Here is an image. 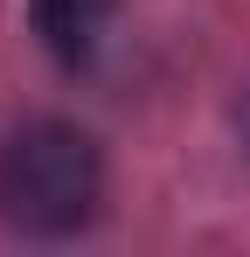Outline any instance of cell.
I'll use <instances>...</instances> for the list:
<instances>
[{
  "mask_svg": "<svg viewBox=\"0 0 250 257\" xmlns=\"http://www.w3.org/2000/svg\"><path fill=\"white\" fill-rule=\"evenodd\" d=\"M236 132H243V146H250V97H243V111H236Z\"/></svg>",
  "mask_w": 250,
  "mask_h": 257,
  "instance_id": "3",
  "label": "cell"
},
{
  "mask_svg": "<svg viewBox=\"0 0 250 257\" xmlns=\"http://www.w3.org/2000/svg\"><path fill=\"white\" fill-rule=\"evenodd\" d=\"M28 14H35V35L49 42V56H63V63H90V49L104 42L118 0H28Z\"/></svg>",
  "mask_w": 250,
  "mask_h": 257,
  "instance_id": "2",
  "label": "cell"
},
{
  "mask_svg": "<svg viewBox=\"0 0 250 257\" xmlns=\"http://www.w3.org/2000/svg\"><path fill=\"white\" fill-rule=\"evenodd\" d=\"M97 188H104L97 146H90V132L63 125V118H35L0 146V209L7 222H21L35 236L77 229L97 209Z\"/></svg>",
  "mask_w": 250,
  "mask_h": 257,
  "instance_id": "1",
  "label": "cell"
}]
</instances>
